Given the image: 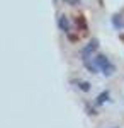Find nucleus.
Wrapping results in <instances>:
<instances>
[{
    "label": "nucleus",
    "mask_w": 124,
    "mask_h": 128,
    "mask_svg": "<svg viewBox=\"0 0 124 128\" xmlns=\"http://www.w3.org/2000/svg\"><path fill=\"white\" fill-rule=\"evenodd\" d=\"M94 62H95V65L99 67V70L105 77H112L116 74V65L105 55H94Z\"/></svg>",
    "instance_id": "f257e3e1"
},
{
    "label": "nucleus",
    "mask_w": 124,
    "mask_h": 128,
    "mask_svg": "<svg viewBox=\"0 0 124 128\" xmlns=\"http://www.w3.org/2000/svg\"><path fill=\"white\" fill-rule=\"evenodd\" d=\"M97 48H99V40H90L88 43H87L85 46H83V50H82V53H80V56H82V62L87 58H92L94 55H95Z\"/></svg>",
    "instance_id": "f03ea898"
},
{
    "label": "nucleus",
    "mask_w": 124,
    "mask_h": 128,
    "mask_svg": "<svg viewBox=\"0 0 124 128\" xmlns=\"http://www.w3.org/2000/svg\"><path fill=\"white\" fill-rule=\"evenodd\" d=\"M56 22H58V28H60V31H61V32H65V34H70V32H71L70 20H68V17L65 16V14H60Z\"/></svg>",
    "instance_id": "7ed1b4c3"
},
{
    "label": "nucleus",
    "mask_w": 124,
    "mask_h": 128,
    "mask_svg": "<svg viewBox=\"0 0 124 128\" xmlns=\"http://www.w3.org/2000/svg\"><path fill=\"white\" fill-rule=\"evenodd\" d=\"M112 24H114L116 29L123 31L124 29V19H123V16H121V14H114V16H112Z\"/></svg>",
    "instance_id": "20e7f679"
},
{
    "label": "nucleus",
    "mask_w": 124,
    "mask_h": 128,
    "mask_svg": "<svg viewBox=\"0 0 124 128\" xmlns=\"http://www.w3.org/2000/svg\"><path fill=\"white\" fill-rule=\"evenodd\" d=\"M73 84H76V89L82 90V92H88L92 89L90 82H85V80H73Z\"/></svg>",
    "instance_id": "39448f33"
},
{
    "label": "nucleus",
    "mask_w": 124,
    "mask_h": 128,
    "mask_svg": "<svg viewBox=\"0 0 124 128\" xmlns=\"http://www.w3.org/2000/svg\"><path fill=\"white\" fill-rule=\"evenodd\" d=\"M109 99H111V94H109V90H104L102 94H99V98H97L95 104H97V106H100V104H104V102H107Z\"/></svg>",
    "instance_id": "423d86ee"
},
{
    "label": "nucleus",
    "mask_w": 124,
    "mask_h": 128,
    "mask_svg": "<svg viewBox=\"0 0 124 128\" xmlns=\"http://www.w3.org/2000/svg\"><path fill=\"white\" fill-rule=\"evenodd\" d=\"M75 22H76V26H78V29H85V32L88 31V28H87V20H85V17L83 16H76L75 17Z\"/></svg>",
    "instance_id": "0eeeda50"
},
{
    "label": "nucleus",
    "mask_w": 124,
    "mask_h": 128,
    "mask_svg": "<svg viewBox=\"0 0 124 128\" xmlns=\"http://www.w3.org/2000/svg\"><path fill=\"white\" fill-rule=\"evenodd\" d=\"M63 2L68 4V5H73V7H75V5H80V0H63Z\"/></svg>",
    "instance_id": "6e6552de"
}]
</instances>
